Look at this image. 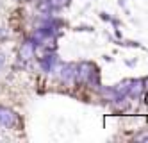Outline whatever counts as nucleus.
I'll use <instances>...</instances> for the list:
<instances>
[{"label":"nucleus","instance_id":"7ed1b4c3","mask_svg":"<svg viewBox=\"0 0 148 143\" xmlns=\"http://www.w3.org/2000/svg\"><path fill=\"white\" fill-rule=\"evenodd\" d=\"M16 120H18V116H16V113L13 111V109L0 106V127L11 129V127H14Z\"/></svg>","mask_w":148,"mask_h":143},{"label":"nucleus","instance_id":"20e7f679","mask_svg":"<svg viewBox=\"0 0 148 143\" xmlns=\"http://www.w3.org/2000/svg\"><path fill=\"white\" fill-rule=\"evenodd\" d=\"M34 54H36V45H34V41H32V39H27L23 45L20 47L18 57L22 59V61H29V59L34 57Z\"/></svg>","mask_w":148,"mask_h":143},{"label":"nucleus","instance_id":"9d476101","mask_svg":"<svg viewBox=\"0 0 148 143\" xmlns=\"http://www.w3.org/2000/svg\"><path fill=\"white\" fill-rule=\"evenodd\" d=\"M146 104H148V95H146Z\"/></svg>","mask_w":148,"mask_h":143},{"label":"nucleus","instance_id":"39448f33","mask_svg":"<svg viewBox=\"0 0 148 143\" xmlns=\"http://www.w3.org/2000/svg\"><path fill=\"white\" fill-rule=\"evenodd\" d=\"M145 91V84H143V79H134L130 81V88H129V93L127 97H132V98H139Z\"/></svg>","mask_w":148,"mask_h":143},{"label":"nucleus","instance_id":"f03ea898","mask_svg":"<svg viewBox=\"0 0 148 143\" xmlns=\"http://www.w3.org/2000/svg\"><path fill=\"white\" fill-rule=\"evenodd\" d=\"M57 72H59V79L64 82L66 86L75 84V81H77V66H75V64L62 63Z\"/></svg>","mask_w":148,"mask_h":143},{"label":"nucleus","instance_id":"0eeeda50","mask_svg":"<svg viewBox=\"0 0 148 143\" xmlns=\"http://www.w3.org/2000/svg\"><path fill=\"white\" fill-rule=\"evenodd\" d=\"M134 140H136V141H148V133H145V134H137Z\"/></svg>","mask_w":148,"mask_h":143},{"label":"nucleus","instance_id":"f257e3e1","mask_svg":"<svg viewBox=\"0 0 148 143\" xmlns=\"http://www.w3.org/2000/svg\"><path fill=\"white\" fill-rule=\"evenodd\" d=\"M77 77L89 86H98L100 84V72L93 63H80L77 66Z\"/></svg>","mask_w":148,"mask_h":143},{"label":"nucleus","instance_id":"6e6552de","mask_svg":"<svg viewBox=\"0 0 148 143\" xmlns=\"http://www.w3.org/2000/svg\"><path fill=\"white\" fill-rule=\"evenodd\" d=\"M7 36H9V32H7L5 29L0 27V39H7Z\"/></svg>","mask_w":148,"mask_h":143},{"label":"nucleus","instance_id":"1a4fd4ad","mask_svg":"<svg viewBox=\"0 0 148 143\" xmlns=\"http://www.w3.org/2000/svg\"><path fill=\"white\" fill-rule=\"evenodd\" d=\"M143 84H145V90H148V77H146V79H143Z\"/></svg>","mask_w":148,"mask_h":143},{"label":"nucleus","instance_id":"423d86ee","mask_svg":"<svg viewBox=\"0 0 148 143\" xmlns=\"http://www.w3.org/2000/svg\"><path fill=\"white\" fill-rule=\"evenodd\" d=\"M56 63H57V56L54 52H50L47 57H41V68L45 72H52L56 70Z\"/></svg>","mask_w":148,"mask_h":143}]
</instances>
